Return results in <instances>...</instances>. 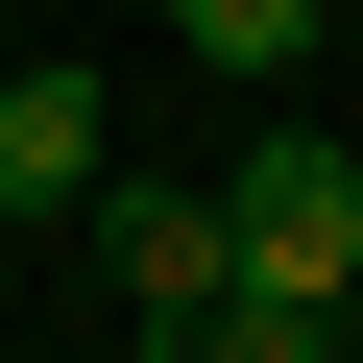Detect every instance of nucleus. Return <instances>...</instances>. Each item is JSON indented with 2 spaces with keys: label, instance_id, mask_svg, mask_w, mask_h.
<instances>
[{
  "label": "nucleus",
  "instance_id": "4",
  "mask_svg": "<svg viewBox=\"0 0 363 363\" xmlns=\"http://www.w3.org/2000/svg\"><path fill=\"white\" fill-rule=\"evenodd\" d=\"M194 25V73H315V0H169Z\"/></svg>",
  "mask_w": 363,
  "mask_h": 363
},
{
  "label": "nucleus",
  "instance_id": "5",
  "mask_svg": "<svg viewBox=\"0 0 363 363\" xmlns=\"http://www.w3.org/2000/svg\"><path fill=\"white\" fill-rule=\"evenodd\" d=\"M218 363H339V315H291V291H242V315H218Z\"/></svg>",
  "mask_w": 363,
  "mask_h": 363
},
{
  "label": "nucleus",
  "instance_id": "3",
  "mask_svg": "<svg viewBox=\"0 0 363 363\" xmlns=\"http://www.w3.org/2000/svg\"><path fill=\"white\" fill-rule=\"evenodd\" d=\"M0 218H97V73H0Z\"/></svg>",
  "mask_w": 363,
  "mask_h": 363
},
{
  "label": "nucleus",
  "instance_id": "1",
  "mask_svg": "<svg viewBox=\"0 0 363 363\" xmlns=\"http://www.w3.org/2000/svg\"><path fill=\"white\" fill-rule=\"evenodd\" d=\"M218 242H242V291L339 315V291H363V145H339V121H267V145L218 169Z\"/></svg>",
  "mask_w": 363,
  "mask_h": 363
},
{
  "label": "nucleus",
  "instance_id": "2",
  "mask_svg": "<svg viewBox=\"0 0 363 363\" xmlns=\"http://www.w3.org/2000/svg\"><path fill=\"white\" fill-rule=\"evenodd\" d=\"M97 242H121V339H145V363H218V315H242L218 194H97Z\"/></svg>",
  "mask_w": 363,
  "mask_h": 363
}]
</instances>
